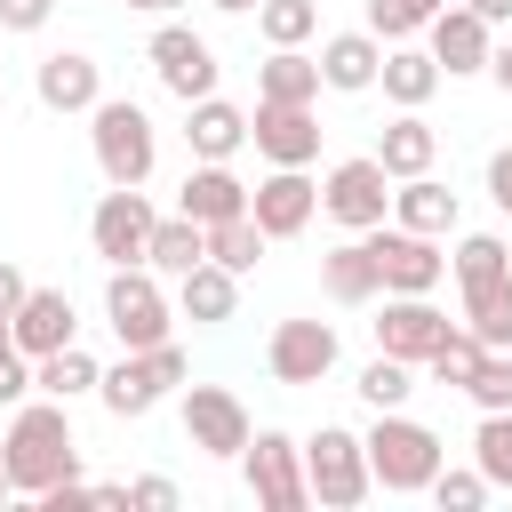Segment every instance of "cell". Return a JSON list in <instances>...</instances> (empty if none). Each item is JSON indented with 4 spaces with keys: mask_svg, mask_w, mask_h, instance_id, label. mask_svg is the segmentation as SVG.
<instances>
[{
    "mask_svg": "<svg viewBox=\"0 0 512 512\" xmlns=\"http://www.w3.org/2000/svg\"><path fill=\"white\" fill-rule=\"evenodd\" d=\"M176 208H184L192 224H224V216H248V184L232 176V160H200V168L184 176Z\"/></svg>",
    "mask_w": 512,
    "mask_h": 512,
    "instance_id": "44dd1931",
    "label": "cell"
},
{
    "mask_svg": "<svg viewBox=\"0 0 512 512\" xmlns=\"http://www.w3.org/2000/svg\"><path fill=\"white\" fill-rule=\"evenodd\" d=\"M448 264H456V288H464V280H496V272H512V248H504L496 232H464Z\"/></svg>",
    "mask_w": 512,
    "mask_h": 512,
    "instance_id": "d590c367",
    "label": "cell"
},
{
    "mask_svg": "<svg viewBox=\"0 0 512 512\" xmlns=\"http://www.w3.org/2000/svg\"><path fill=\"white\" fill-rule=\"evenodd\" d=\"M128 504H152V512H168V504H176V480L144 472V480H128Z\"/></svg>",
    "mask_w": 512,
    "mask_h": 512,
    "instance_id": "7bdbcfd3",
    "label": "cell"
},
{
    "mask_svg": "<svg viewBox=\"0 0 512 512\" xmlns=\"http://www.w3.org/2000/svg\"><path fill=\"white\" fill-rule=\"evenodd\" d=\"M424 48H432V64H440L448 80H464V72H488V56H496V24H488L480 8H464V0H448V8L424 24Z\"/></svg>",
    "mask_w": 512,
    "mask_h": 512,
    "instance_id": "8fae6325",
    "label": "cell"
},
{
    "mask_svg": "<svg viewBox=\"0 0 512 512\" xmlns=\"http://www.w3.org/2000/svg\"><path fill=\"white\" fill-rule=\"evenodd\" d=\"M320 208H328L344 232H376V224L392 216V176H384V160H376V152L336 160V168L320 176Z\"/></svg>",
    "mask_w": 512,
    "mask_h": 512,
    "instance_id": "ba28073f",
    "label": "cell"
},
{
    "mask_svg": "<svg viewBox=\"0 0 512 512\" xmlns=\"http://www.w3.org/2000/svg\"><path fill=\"white\" fill-rule=\"evenodd\" d=\"M104 320H112V336H120L128 352L168 344V288H160V272H152V264H112V280H104Z\"/></svg>",
    "mask_w": 512,
    "mask_h": 512,
    "instance_id": "277c9868",
    "label": "cell"
},
{
    "mask_svg": "<svg viewBox=\"0 0 512 512\" xmlns=\"http://www.w3.org/2000/svg\"><path fill=\"white\" fill-rule=\"evenodd\" d=\"M144 264H152L160 280H184L192 264H208V224H192L184 208H176V216H160V224H152V248H144Z\"/></svg>",
    "mask_w": 512,
    "mask_h": 512,
    "instance_id": "83f0119b",
    "label": "cell"
},
{
    "mask_svg": "<svg viewBox=\"0 0 512 512\" xmlns=\"http://www.w3.org/2000/svg\"><path fill=\"white\" fill-rule=\"evenodd\" d=\"M464 8H480L488 24H512V0H464Z\"/></svg>",
    "mask_w": 512,
    "mask_h": 512,
    "instance_id": "7dc6e473",
    "label": "cell"
},
{
    "mask_svg": "<svg viewBox=\"0 0 512 512\" xmlns=\"http://www.w3.org/2000/svg\"><path fill=\"white\" fill-rule=\"evenodd\" d=\"M248 144H256L272 168H312V160H320V120H312V104H272V96H256Z\"/></svg>",
    "mask_w": 512,
    "mask_h": 512,
    "instance_id": "4fadbf2b",
    "label": "cell"
},
{
    "mask_svg": "<svg viewBox=\"0 0 512 512\" xmlns=\"http://www.w3.org/2000/svg\"><path fill=\"white\" fill-rule=\"evenodd\" d=\"M424 8H432V16H440V8H448V0H424Z\"/></svg>",
    "mask_w": 512,
    "mask_h": 512,
    "instance_id": "816d5d0a",
    "label": "cell"
},
{
    "mask_svg": "<svg viewBox=\"0 0 512 512\" xmlns=\"http://www.w3.org/2000/svg\"><path fill=\"white\" fill-rule=\"evenodd\" d=\"M24 288H32V280H24V272H16L8 256H0V320H16V304H24Z\"/></svg>",
    "mask_w": 512,
    "mask_h": 512,
    "instance_id": "f6af8a7d",
    "label": "cell"
},
{
    "mask_svg": "<svg viewBox=\"0 0 512 512\" xmlns=\"http://www.w3.org/2000/svg\"><path fill=\"white\" fill-rule=\"evenodd\" d=\"M96 360L80 352V344H64V352H48V360H32V384L48 392V400H80V392H96Z\"/></svg>",
    "mask_w": 512,
    "mask_h": 512,
    "instance_id": "1f68e13d",
    "label": "cell"
},
{
    "mask_svg": "<svg viewBox=\"0 0 512 512\" xmlns=\"http://www.w3.org/2000/svg\"><path fill=\"white\" fill-rule=\"evenodd\" d=\"M88 144H96L104 184H144L152 160H160V128H152V112L128 104V96H104V104L88 112Z\"/></svg>",
    "mask_w": 512,
    "mask_h": 512,
    "instance_id": "3957f363",
    "label": "cell"
},
{
    "mask_svg": "<svg viewBox=\"0 0 512 512\" xmlns=\"http://www.w3.org/2000/svg\"><path fill=\"white\" fill-rule=\"evenodd\" d=\"M464 328H472L488 352H512V272L464 280Z\"/></svg>",
    "mask_w": 512,
    "mask_h": 512,
    "instance_id": "f1b7e54d",
    "label": "cell"
},
{
    "mask_svg": "<svg viewBox=\"0 0 512 512\" xmlns=\"http://www.w3.org/2000/svg\"><path fill=\"white\" fill-rule=\"evenodd\" d=\"M376 72H384V40L360 24V32H328L320 40V80L336 88V96H360V88H376Z\"/></svg>",
    "mask_w": 512,
    "mask_h": 512,
    "instance_id": "ffe728a7",
    "label": "cell"
},
{
    "mask_svg": "<svg viewBox=\"0 0 512 512\" xmlns=\"http://www.w3.org/2000/svg\"><path fill=\"white\" fill-rule=\"evenodd\" d=\"M376 160H384V176L400 184V176H424L432 160H440V136H432V120L424 112H400V120H384V136H376Z\"/></svg>",
    "mask_w": 512,
    "mask_h": 512,
    "instance_id": "484cf974",
    "label": "cell"
},
{
    "mask_svg": "<svg viewBox=\"0 0 512 512\" xmlns=\"http://www.w3.org/2000/svg\"><path fill=\"white\" fill-rule=\"evenodd\" d=\"M0 464H8V488H24V496H48L56 480H80V440H72L64 400H16V416L0 432Z\"/></svg>",
    "mask_w": 512,
    "mask_h": 512,
    "instance_id": "6da1fadb",
    "label": "cell"
},
{
    "mask_svg": "<svg viewBox=\"0 0 512 512\" xmlns=\"http://www.w3.org/2000/svg\"><path fill=\"white\" fill-rule=\"evenodd\" d=\"M0 496H8V464H0Z\"/></svg>",
    "mask_w": 512,
    "mask_h": 512,
    "instance_id": "f5cc1de1",
    "label": "cell"
},
{
    "mask_svg": "<svg viewBox=\"0 0 512 512\" xmlns=\"http://www.w3.org/2000/svg\"><path fill=\"white\" fill-rule=\"evenodd\" d=\"M488 80L512 96V40H496V56H488Z\"/></svg>",
    "mask_w": 512,
    "mask_h": 512,
    "instance_id": "bcb514c9",
    "label": "cell"
},
{
    "mask_svg": "<svg viewBox=\"0 0 512 512\" xmlns=\"http://www.w3.org/2000/svg\"><path fill=\"white\" fill-rule=\"evenodd\" d=\"M208 256H216L224 272H256V256H264V224H256V216H224V224H208Z\"/></svg>",
    "mask_w": 512,
    "mask_h": 512,
    "instance_id": "e575fe53",
    "label": "cell"
},
{
    "mask_svg": "<svg viewBox=\"0 0 512 512\" xmlns=\"http://www.w3.org/2000/svg\"><path fill=\"white\" fill-rule=\"evenodd\" d=\"M424 496H432L440 512H480V504H488V472H480V464H464V472H448V464H440Z\"/></svg>",
    "mask_w": 512,
    "mask_h": 512,
    "instance_id": "74e56055",
    "label": "cell"
},
{
    "mask_svg": "<svg viewBox=\"0 0 512 512\" xmlns=\"http://www.w3.org/2000/svg\"><path fill=\"white\" fill-rule=\"evenodd\" d=\"M464 400H472L480 416H488V408H512V352H488V360H480V376L464 384Z\"/></svg>",
    "mask_w": 512,
    "mask_h": 512,
    "instance_id": "ab89813d",
    "label": "cell"
},
{
    "mask_svg": "<svg viewBox=\"0 0 512 512\" xmlns=\"http://www.w3.org/2000/svg\"><path fill=\"white\" fill-rule=\"evenodd\" d=\"M488 200L512 216V144H504V152H488Z\"/></svg>",
    "mask_w": 512,
    "mask_h": 512,
    "instance_id": "ee69618b",
    "label": "cell"
},
{
    "mask_svg": "<svg viewBox=\"0 0 512 512\" xmlns=\"http://www.w3.org/2000/svg\"><path fill=\"white\" fill-rule=\"evenodd\" d=\"M392 224H408V232H456V192L424 168V176H400V192H392Z\"/></svg>",
    "mask_w": 512,
    "mask_h": 512,
    "instance_id": "4316f807",
    "label": "cell"
},
{
    "mask_svg": "<svg viewBox=\"0 0 512 512\" xmlns=\"http://www.w3.org/2000/svg\"><path fill=\"white\" fill-rule=\"evenodd\" d=\"M128 8H152V16H168V8H184V0H128Z\"/></svg>",
    "mask_w": 512,
    "mask_h": 512,
    "instance_id": "c3c4849f",
    "label": "cell"
},
{
    "mask_svg": "<svg viewBox=\"0 0 512 512\" xmlns=\"http://www.w3.org/2000/svg\"><path fill=\"white\" fill-rule=\"evenodd\" d=\"M376 88H384L400 112H424V104H432V88H440V64H432V48H416V40H392V48H384V72H376Z\"/></svg>",
    "mask_w": 512,
    "mask_h": 512,
    "instance_id": "d4e9b609",
    "label": "cell"
},
{
    "mask_svg": "<svg viewBox=\"0 0 512 512\" xmlns=\"http://www.w3.org/2000/svg\"><path fill=\"white\" fill-rule=\"evenodd\" d=\"M472 464L488 472V488H512V408H488L472 424Z\"/></svg>",
    "mask_w": 512,
    "mask_h": 512,
    "instance_id": "836d02e7",
    "label": "cell"
},
{
    "mask_svg": "<svg viewBox=\"0 0 512 512\" xmlns=\"http://www.w3.org/2000/svg\"><path fill=\"white\" fill-rule=\"evenodd\" d=\"M456 320L432 304V296H384V320H376V352H392V360H432V344L448 336Z\"/></svg>",
    "mask_w": 512,
    "mask_h": 512,
    "instance_id": "e0dca14e",
    "label": "cell"
},
{
    "mask_svg": "<svg viewBox=\"0 0 512 512\" xmlns=\"http://www.w3.org/2000/svg\"><path fill=\"white\" fill-rule=\"evenodd\" d=\"M424 24H432V8H424V0H368V32H376L384 48H392V40H416Z\"/></svg>",
    "mask_w": 512,
    "mask_h": 512,
    "instance_id": "f35d334b",
    "label": "cell"
},
{
    "mask_svg": "<svg viewBox=\"0 0 512 512\" xmlns=\"http://www.w3.org/2000/svg\"><path fill=\"white\" fill-rule=\"evenodd\" d=\"M304 472H312V504H328V512H352V504L376 488V472H368V440L344 432V424H320V432L304 440Z\"/></svg>",
    "mask_w": 512,
    "mask_h": 512,
    "instance_id": "8992f818",
    "label": "cell"
},
{
    "mask_svg": "<svg viewBox=\"0 0 512 512\" xmlns=\"http://www.w3.org/2000/svg\"><path fill=\"white\" fill-rule=\"evenodd\" d=\"M240 472H248V496H256L264 512H304V504H312L304 440H288V432H248V448H240Z\"/></svg>",
    "mask_w": 512,
    "mask_h": 512,
    "instance_id": "52a82bcc",
    "label": "cell"
},
{
    "mask_svg": "<svg viewBox=\"0 0 512 512\" xmlns=\"http://www.w3.org/2000/svg\"><path fill=\"white\" fill-rule=\"evenodd\" d=\"M368 248H376L384 296H432V288L448 280V256H440V240H432V232H408V224H376V232H368Z\"/></svg>",
    "mask_w": 512,
    "mask_h": 512,
    "instance_id": "9c48e42d",
    "label": "cell"
},
{
    "mask_svg": "<svg viewBox=\"0 0 512 512\" xmlns=\"http://www.w3.org/2000/svg\"><path fill=\"white\" fill-rule=\"evenodd\" d=\"M184 376H192V360H184L176 344H152V352H128L120 368H104V376H96V400L128 424V416H152Z\"/></svg>",
    "mask_w": 512,
    "mask_h": 512,
    "instance_id": "5b68a950",
    "label": "cell"
},
{
    "mask_svg": "<svg viewBox=\"0 0 512 512\" xmlns=\"http://www.w3.org/2000/svg\"><path fill=\"white\" fill-rule=\"evenodd\" d=\"M480 360H488V344H480V336H472V328L456 320V328H448V336L432 344V360H424V368H432V384H448V392H464V384L480 376Z\"/></svg>",
    "mask_w": 512,
    "mask_h": 512,
    "instance_id": "4dcf8cb0",
    "label": "cell"
},
{
    "mask_svg": "<svg viewBox=\"0 0 512 512\" xmlns=\"http://www.w3.org/2000/svg\"><path fill=\"white\" fill-rule=\"evenodd\" d=\"M56 16V0H0V32H40Z\"/></svg>",
    "mask_w": 512,
    "mask_h": 512,
    "instance_id": "b9f144b4",
    "label": "cell"
},
{
    "mask_svg": "<svg viewBox=\"0 0 512 512\" xmlns=\"http://www.w3.org/2000/svg\"><path fill=\"white\" fill-rule=\"evenodd\" d=\"M32 96H40L48 112H96V104H104V72H96V56H80V48H56V56H40Z\"/></svg>",
    "mask_w": 512,
    "mask_h": 512,
    "instance_id": "ac0fdd59",
    "label": "cell"
},
{
    "mask_svg": "<svg viewBox=\"0 0 512 512\" xmlns=\"http://www.w3.org/2000/svg\"><path fill=\"white\" fill-rule=\"evenodd\" d=\"M248 408H240V392H224V384H184V440L200 448V456H240L248 448Z\"/></svg>",
    "mask_w": 512,
    "mask_h": 512,
    "instance_id": "5bb4252c",
    "label": "cell"
},
{
    "mask_svg": "<svg viewBox=\"0 0 512 512\" xmlns=\"http://www.w3.org/2000/svg\"><path fill=\"white\" fill-rule=\"evenodd\" d=\"M184 144H192V160H232L248 144V112L224 96H200V104H184Z\"/></svg>",
    "mask_w": 512,
    "mask_h": 512,
    "instance_id": "cb8c5ba5",
    "label": "cell"
},
{
    "mask_svg": "<svg viewBox=\"0 0 512 512\" xmlns=\"http://www.w3.org/2000/svg\"><path fill=\"white\" fill-rule=\"evenodd\" d=\"M328 80H320V56H304V48H272L264 56V72H256V96H272V104H312Z\"/></svg>",
    "mask_w": 512,
    "mask_h": 512,
    "instance_id": "f546056e",
    "label": "cell"
},
{
    "mask_svg": "<svg viewBox=\"0 0 512 512\" xmlns=\"http://www.w3.org/2000/svg\"><path fill=\"white\" fill-rule=\"evenodd\" d=\"M176 312H184L192 328H224V320L240 312V272H224L216 256H208V264H192V272L176 280Z\"/></svg>",
    "mask_w": 512,
    "mask_h": 512,
    "instance_id": "603a6c76",
    "label": "cell"
},
{
    "mask_svg": "<svg viewBox=\"0 0 512 512\" xmlns=\"http://www.w3.org/2000/svg\"><path fill=\"white\" fill-rule=\"evenodd\" d=\"M8 344H16V336H8V320H0V352H8Z\"/></svg>",
    "mask_w": 512,
    "mask_h": 512,
    "instance_id": "f907efd6",
    "label": "cell"
},
{
    "mask_svg": "<svg viewBox=\"0 0 512 512\" xmlns=\"http://www.w3.org/2000/svg\"><path fill=\"white\" fill-rule=\"evenodd\" d=\"M360 440H368V472H376V488H384V496H424V488H432V472L448 464L440 432H432V424H416V416H400V408H376V424H368Z\"/></svg>",
    "mask_w": 512,
    "mask_h": 512,
    "instance_id": "7a4b0ae2",
    "label": "cell"
},
{
    "mask_svg": "<svg viewBox=\"0 0 512 512\" xmlns=\"http://www.w3.org/2000/svg\"><path fill=\"white\" fill-rule=\"evenodd\" d=\"M320 288H328L336 304H376V296H384V272H376L368 232H352V240H336V248L320 256Z\"/></svg>",
    "mask_w": 512,
    "mask_h": 512,
    "instance_id": "7402d4cb",
    "label": "cell"
},
{
    "mask_svg": "<svg viewBox=\"0 0 512 512\" xmlns=\"http://www.w3.org/2000/svg\"><path fill=\"white\" fill-rule=\"evenodd\" d=\"M24 392H40V384H32V352L8 344V352H0V408H16Z\"/></svg>",
    "mask_w": 512,
    "mask_h": 512,
    "instance_id": "60d3db41",
    "label": "cell"
},
{
    "mask_svg": "<svg viewBox=\"0 0 512 512\" xmlns=\"http://www.w3.org/2000/svg\"><path fill=\"white\" fill-rule=\"evenodd\" d=\"M248 216L264 224V240H296L320 216V184L304 168H272L264 184H248Z\"/></svg>",
    "mask_w": 512,
    "mask_h": 512,
    "instance_id": "9a60e30c",
    "label": "cell"
},
{
    "mask_svg": "<svg viewBox=\"0 0 512 512\" xmlns=\"http://www.w3.org/2000/svg\"><path fill=\"white\" fill-rule=\"evenodd\" d=\"M256 32L264 48H304L320 32V0H256Z\"/></svg>",
    "mask_w": 512,
    "mask_h": 512,
    "instance_id": "d6a6232c",
    "label": "cell"
},
{
    "mask_svg": "<svg viewBox=\"0 0 512 512\" xmlns=\"http://www.w3.org/2000/svg\"><path fill=\"white\" fill-rule=\"evenodd\" d=\"M368 408H400L408 392H416V376H408V360H392V352H376L368 368H360V384H352Z\"/></svg>",
    "mask_w": 512,
    "mask_h": 512,
    "instance_id": "8d00e7d4",
    "label": "cell"
},
{
    "mask_svg": "<svg viewBox=\"0 0 512 512\" xmlns=\"http://www.w3.org/2000/svg\"><path fill=\"white\" fill-rule=\"evenodd\" d=\"M264 368H272V384H320L336 368V328L328 320H280L264 344Z\"/></svg>",
    "mask_w": 512,
    "mask_h": 512,
    "instance_id": "2e32d148",
    "label": "cell"
},
{
    "mask_svg": "<svg viewBox=\"0 0 512 512\" xmlns=\"http://www.w3.org/2000/svg\"><path fill=\"white\" fill-rule=\"evenodd\" d=\"M152 200H144V184H112L104 200H96V216H88V240H96V256L104 264H144V248H152Z\"/></svg>",
    "mask_w": 512,
    "mask_h": 512,
    "instance_id": "30bf717a",
    "label": "cell"
},
{
    "mask_svg": "<svg viewBox=\"0 0 512 512\" xmlns=\"http://www.w3.org/2000/svg\"><path fill=\"white\" fill-rule=\"evenodd\" d=\"M144 56H152V72H160V88H168V96H184V104L216 96V48H208L192 24H160Z\"/></svg>",
    "mask_w": 512,
    "mask_h": 512,
    "instance_id": "7c38bea8",
    "label": "cell"
},
{
    "mask_svg": "<svg viewBox=\"0 0 512 512\" xmlns=\"http://www.w3.org/2000/svg\"><path fill=\"white\" fill-rule=\"evenodd\" d=\"M216 8H224V16H248V8H256V0H216Z\"/></svg>",
    "mask_w": 512,
    "mask_h": 512,
    "instance_id": "681fc988",
    "label": "cell"
},
{
    "mask_svg": "<svg viewBox=\"0 0 512 512\" xmlns=\"http://www.w3.org/2000/svg\"><path fill=\"white\" fill-rule=\"evenodd\" d=\"M72 328H80V312H72V296H64V288H24V304H16V320H8V336H16V352H32V360H48V352H64V344H72Z\"/></svg>",
    "mask_w": 512,
    "mask_h": 512,
    "instance_id": "d6986e66",
    "label": "cell"
}]
</instances>
